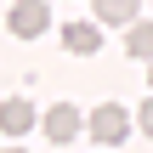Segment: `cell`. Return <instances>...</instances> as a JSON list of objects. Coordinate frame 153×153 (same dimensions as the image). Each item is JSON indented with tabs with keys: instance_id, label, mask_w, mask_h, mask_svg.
I'll use <instances>...</instances> for the list:
<instances>
[{
	"instance_id": "5",
	"label": "cell",
	"mask_w": 153,
	"mask_h": 153,
	"mask_svg": "<svg viewBox=\"0 0 153 153\" xmlns=\"http://www.w3.org/2000/svg\"><path fill=\"white\" fill-rule=\"evenodd\" d=\"M0 131H6V136H23V131H34V108H28L23 97H6V102H0Z\"/></svg>"
},
{
	"instance_id": "2",
	"label": "cell",
	"mask_w": 153,
	"mask_h": 153,
	"mask_svg": "<svg viewBox=\"0 0 153 153\" xmlns=\"http://www.w3.org/2000/svg\"><path fill=\"white\" fill-rule=\"evenodd\" d=\"M85 131L102 142V148H119L125 136H131V114L119 108V102H102V108H91V119H85Z\"/></svg>"
},
{
	"instance_id": "1",
	"label": "cell",
	"mask_w": 153,
	"mask_h": 153,
	"mask_svg": "<svg viewBox=\"0 0 153 153\" xmlns=\"http://www.w3.org/2000/svg\"><path fill=\"white\" fill-rule=\"evenodd\" d=\"M6 28H11L17 40H40V34L51 28V6H45V0H11Z\"/></svg>"
},
{
	"instance_id": "6",
	"label": "cell",
	"mask_w": 153,
	"mask_h": 153,
	"mask_svg": "<svg viewBox=\"0 0 153 153\" xmlns=\"http://www.w3.org/2000/svg\"><path fill=\"white\" fill-rule=\"evenodd\" d=\"M97 6V23H136L142 0H91Z\"/></svg>"
},
{
	"instance_id": "10",
	"label": "cell",
	"mask_w": 153,
	"mask_h": 153,
	"mask_svg": "<svg viewBox=\"0 0 153 153\" xmlns=\"http://www.w3.org/2000/svg\"><path fill=\"white\" fill-rule=\"evenodd\" d=\"M6 153H23V148H6Z\"/></svg>"
},
{
	"instance_id": "8",
	"label": "cell",
	"mask_w": 153,
	"mask_h": 153,
	"mask_svg": "<svg viewBox=\"0 0 153 153\" xmlns=\"http://www.w3.org/2000/svg\"><path fill=\"white\" fill-rule=\"evenodd\" d=\"M136 125H142V136H153V97L142 102V114H136Z\"/></svg>"
},
{
	"instance_id": "4",
	"label": "cell",
	"mask_w": 153,
	"mask_h": 153,
	"mask_svg": "<svg viewBox=\"0 0 153 153\" xmlns=\"http://www.w3.org/2000/svg\"><path fill=\"white\" fill-rule=\"evenodd\" d=\"M62 45H68L74 57H91V51L102 45V28H97V23H62Z\"/></svg>"
},
{
	"instance_id": "7",
	"label": "cell",
	"mask_w": 153,
	"mask_h": 153,
	"mask_svg": "<svg viewBox=\"0 0 153 153\" xmlns=\"http://www.w3.org/2000/svg\"><path fill=\"white\" fill-rule=\"evenodd\" d=\"M125 51H131L136 62H153V23H131V34H125Z\"/></svg>"
},
{
	"instance_id": "3",
	"label": "cell",
	"mask_w": 153,
	"mask_h": 153,
	"mask_svg": "<svg viewBox=\"0 0 153 153\" xmlns=\"http://www.w3.org/2000/svg\"><path fill=\"white\" fill-rule=\"evenodd\" d=\"M40 125H45V136H51L57 148H62V142H74V136L85 131V119H79V108H74V102H57V108H45V119H40Z\"/></svg>"
},
{
	"instance_id": "9",
	"label": "cell",
	"mask_w": 153,
	"mask_h": 153,
	"mask_svg": "<svg viewBox=\"0 0 153 153\" xmlns=\"http://www.w3.org/2000/svg\"><path fill=\"white\" fill-rule=\"evenodd\" d=\"M148 85H153V68H148Z\"/></svg>"
}]
</instances>
